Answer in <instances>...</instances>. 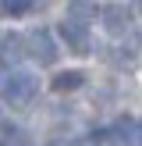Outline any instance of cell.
I'll use <instances>...</instances> for the list:
<instances>
[{
  "instance_id": "5",
  "label": "cell",
  "mask_w": 142,
  "mask_h": 146,
  "mask_svg": "<svg viewBox=\"0 0 142 146\" xmlns=\"http://www.w3.org/2000/svg\"><path fill=\"white\" fill-rule=\"evenodd\" d=\"M25 50H28V39L18 36V32H11V36L0 39V61L4 64H18L21 57H25Z\"/></svg>"
},
{
  "instance_id": "3",
  "label": "cell",
  "mask_w": 142,
  "mask_h": 146,
  "mask_svg": "<svg viewBox=\"0 0 142 146\" xmlns=\"http://www.w3.org/2000/svg\"><path fill=\"white\" fill-rule=\"evenodd\" d=\"M28 54H32L39 64H53L57 61V43H53V36H50L46 29H36V32L28 36Z\"/></svg>"
},
{
  "instance_id": "8",
  "label": "cell",
  "mask_w": 142,
  "mask_h": 146,
  "mask_svg": "<svg viewBox=\"0 0 142 146\" xmlns=\"http://www.w3.org/2000/svg\"><path fill=\"white\" fill-rule=\"evenodd\" d=\"M28 7H32V0H4L7 14H28Z\"/></svg>"
},
{
  "instance_id": "9",
  "label": "cell",
  "mask_w": 142,
  "mask_h": 146,
  "mask_svg": "<svg viewBox=\"0 0 142 146\" xmlns=\"http://www.w3.org/2000/svg\"><path fill=\"white\" fill-rule=\"evenodd\" d=\"M135 7H139V11H142V0H135Z\"/></svg>"
},
{
  "instance_id": "1",
  "label": "cell",
  "mask_w": 142,
  "mask_h": 146,
  "mask_svg": "<svg viewBox=\"0 0 142 146\" xmlns=\"http://www.w3.org/2000/svg\"><path fill=\"white\" fill-rule=\"evenodd\" d=\"M36 89H39V82H36V75H28V71H14L4 82V96L11 100V104H28V100L36 96Z\"/></svg>"
},
{
  "instance_id": "4",
  "label": "cell",
  "mask_w": 142,
  "mask_h": 146,
  "mask_svg": "<svg viewBox=\"0 0 142 146\" xmlns=\"http://www.w3.org/2000/svg\"><path fill=\"white\" fill-rule=\"evenodd\" d=\"M99 18H103V29H106V32H114V36L128 32V25H131V11L121 7V4H106L103 11H99Z\"/></svg>"
},
{
  "instance_id": "7",
  "label": "cell",
  "mask_w": 142,
  "mask_h": 146,
  "mask_svg": "<svg viewBox=\"0 0 142 146\" xmlns=\"http://www.w3.org/2000/svg\"><path fill=\"white\" fill-rule=\"evenodd\" d=\"M78 86H82V71H60L53 78V93H71Z\"/></svg>"
},
{
  "instance_id": "6",
  "label": "cell",
  "mask_w": 142,
  "mask_h": 146,
  "mask_svg": "<svg viewBox=\"0 0 142 146\" xmlns=\"http://www.w3.org/2000/svg\"><path fill=\"white\" fill-rule=\"evenodd\" d=\"M96 14H99L96 4H89V0H71L68 4V18H75V21H85V25H89Z\"/></svg>"
},
{
  "instance_id": "2",
  "label": "cell",
  "mask_w": 142,
  "mask_h": 146,
  "mask_svg": "<svg viewBox=\"0 0 142 146\" xmlns=\"http://www.w3.org/2000/svg\"><path fill=\"white\" fill-rule=\"evenodd\" d=\"M60 39L68 43L75 54H89V29H85V21L64 18V21H60Z\"/></svg>"
}]
</instances>
